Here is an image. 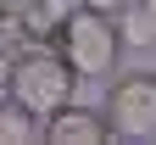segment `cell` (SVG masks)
Returning a JSON list of instances; mask_svg holds the SVG:
<instances>
[{
    "mask_svg": "<svg viewBox=\"0 0 156 145\" xmlns=\"http://www.w3.org/2000/svg\"><path fill=\"white\" fill-rule=\"evenodd\" d=\"M73 6H89V11H112V17H117L128 0H73Z\"/></svg>",
    "mask_w": 156,
    "mask_h": 145,
    "instance_id": "cell-7",
    "label": "cell"
},
{
    "mask_svg": "<svg viewBox=\"0 0 156 145\" xmlns=\"http://www.w3.org/2000/svg\"><path fill=\"white\" fill-rule=\"evenodd\" d=\"M106 123L123 140H151L156 134V73H112L106 89Z\"/></svg>",
    "mask_w": 156,
    "mask_h": 145,
    "instance_id": "cell-3",
    "label": "cell"
},
{
    "mask_svg": "<svg viewBox=\"0 0 156 145\" xmlns=\"http://www.w3.org/2000/svg\"><path fill=\"white\" fill-rule=\"evenodd\" d=\"M62 6H73V0H62Z\"/></svg>",
    "mask_w": 156,
    "mask_h": 145,
    "instance_id": "cell-9",
    "label": "cell"
},
{
    "mask_svg": "<svg viewBox=\"0 0 156 145\" xmlns=\"http://www.w3.org/2000/svg\"><path fill=\"white\" fill-rule=\"evenodd\" d=\"M6 84H11V50L0 45V95H6Z\"/></svg>",
    "mask_w": 156,
    "mask_h": 145,
    "instance_id": "cell-8",
    "label": "cell"
},
{
    "mask_svg": "<svg viewBox=\"0 0 156 145\" xmlns=\"http://www.w3.org/2000/svg\"><path fill=\"white\" fill-rule=\"evenodd\" d=\"M50 45L62 50V61L84 78H112L117 61H123V28H117L112 11H89V6H67L62 23H56Z\"/></svg>",
    "mask_w": 156,
    "mask_h": 145,
    "instance_id": "cell-1",
    "label": "cell"
},
{
    "mask_svg": "<svg viewBox=\"0 0 156 145\" xmlns=\"http://www.w3.org/2000/svg\"><path fill=\"white\" fill-rule=\"evenodd\" d=\"M117 28H123V45L156 50V0H128L117 11Z\"/></svg>",
    "mask_w": 156,
    "mask_h": 145,
    "instance_id": "cell-5",
    "label": "cell"
},
{
    "mask_svg": "<svg viewBox=\"0 0 156 145\" xmlns=\"http://www.w3.org/2000/svg\"><path fill=\"white\" fill-rule=\"evenodd\" d=\"M39 140H56V145H101L112 140V123L101 106H78V100H67V106H56L39 117Z\"/></svg>",
    "mask_w": 156,
    "mask_h": 145,
    "instance_id": "cell-4",
    "label": "cell"
},
{
    "mask_svg": "<svg viewBox=\"0 0 156 145\" xmlns=\"http://www.w3.org/2000/svg\"><path fill=\"white\" fill-rule=\"evenodd\" d=\"M6 95H17L34 117H45V112L67 106V100L78 95V73L62 61L56 45H34L28 56H11V84H6Z\"/></svg>",
    "mask_w": 156,
    "mask_h": 145,
    "instance_id": "cell-2",
    "label": "cell"
},
{
    "mask_svg": "<svg viewBox=\"0 0 156 145\" xmlns=\"http://www.w3.org/2000/svg\"><path fill=\"white\" fill-rule=\"evenodd\" d=\"M0 140H39V117L17 95H0Z\"/></svg>",
    "mask_w": 156,
    "mask_h": 145,
    "instance_id": "cell-6",
    "label": "cell"
}]
</instances>
